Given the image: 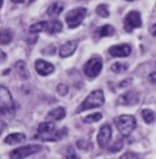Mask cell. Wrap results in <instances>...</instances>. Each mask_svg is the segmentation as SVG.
I'll return each mask as SVG.
<instances>
[{
	"instance_id": "obj_1",
	"label": "cell",
	"mask_w": 156,
	"mask_h": 159,
	"mask_svg": "<svg viewBox=\"0 0 156 159\" xmlns=\"http://www.w3.org/2000/svg\"><path fill=\"white\" fill-rule=\"evenodd\" d=\"M105 103V96L104 92L101 89L93 90L89 95L85 98V100L77 107L76 113L84 112L86 111L92 110L95 108H99L103 106Z\"/></svg>"
},
{
	"instance_id": "obj_2",
	"label": "cell",
	"mask_w": 156,
	"mask_h": 159,
	"mask_svg": "<svg viewBox=\"0 0 156 159\" xmlns=\"http://www.w3.org/2000/svg\"><path fill=\"white\" fill-rule=\"evenodd\" d=\"M0 111L2 116L7 119H12L16 112L12 96L9 90L4 86H1L0 88Z\"/></svg>"
},
{
	"instance_id": "obj_3",
	"label": "cell",
	"mask_w": 156,
	"mask_h": 159,
	"mask_svg": "<svg viewBox=\"0 0 156 159\" xmlns=\"http://www.w3.org/2000/svg\"><path fill=\"white\" fill-rule=\"evenodd\" d=\"M114 123L118 132L124 137H128L136 128L137 121L132 115H119L114 119Z\"/></svg>"
},
{
	"instance_id": "obj_4",
	"label": "cell",
	"mask_w": 156,
	"mask_h": 159,
	"mask_svg": "<svg viewBox=\"0 0 156 159\" xmlns=\"http://www.w3.org/2000/svg\"><path fill=\"white\" fill-rule=\"evenodd\" d=\"M87 13V8L77 7L68 11L65 15V21L70 29H75L83 22L86 15Z\"/></svg>"
},
{
	"instance_id": "obj_5",
	"label": "cell",
	"mask_w": 156,
	"mask_h": 159,
	"mask_svg": "<svg viewBox=\"0 0 156 159\" xmlns=\"http://www.w3.org/2000/svg\"><path fill=\"white\" fill-rule=\"evenodd\" d=\"M42 146L40 144H29L25 145L12 150L9 153L10 159H25L42 150Z\"/></svg>"
},
{
	"instance_id": "obj_6",
	"label": "cell",
	"mask_w": 156,
	"mask_h": 159,
	"mask_svg": "<svg viewBox=\"0 0 156 159\" xmlns=\"http://www.w3.org/2000/svg\"><path fill=\"white\" fill-rule=\"evenodd\" d=\"M141 25H142L141 15L139 11L131 10L123 19L124 30L129 33L132 32L137 28H140Z\"/></svg>"
},
{
	"instance_id": "obj_7",
	"label": "cell",
	"mask_w": 156,
	"mask_h": 159,
	"mask_svg": "<svg viewBox=\"0 0 156 159\" xmlns=\"http://www.w3.org/2000/svg\"><path fill=\"white\" fill-rule=\"evenodd\" d=\"M103 68V61L100 57H93L89 59L84 66V73L87 76L94 78L96 77Z\"/></svg>"
},
{
	"instance_id": "obj_8",
	"label": "cell",
	"mask_w": 156,
	"mask_h": 159,
	"mask_svg": "<svg viewBox=\"0 0 156 159\" xmlns=\"http://www.w3.org/2000/svg\"><path fill=\"white\" fill-rule=\"evenodd\" d=\"M112 130L109 124L101 126L99 133L97 134V143L101 148H106L111 141Z\"/></svg>"
},
{
	"instance_id": "obj_9",
	"label": "cell",
	"mask_w": 156,
	"mask_h": 159,
	"mask_svg": "<svg viewBox=\"0 0 156 159\" xmlns=\"http://www.w3.org/2000/svg\"><path fill=\"white\" fill-rule=\"evenodd\" d=\"M140 101V95L138 92L130 90L127 91L126 93L120 95L118 99H117V103L118 105H122V106H131L135 105Z\"/></svg>"
},
{
	"instance_id": "obj_10",
	"label": "cell",
	"mask_w": 156,
	"mask_h": 159,
	"mask_svg": "<svg viewBox=\"0 0 156 159\" xmlns=\"http://www.w3.org/2000/svg\"><path fill=\"white\" fill-rule=\"evenodd\" d=\"M131 52V46L125 43L117 44L109 47V53L112 57H128Z\"/></svg>"
},
{
	"instance_id": "obj_11",
	"label": "cell",
	"mask_w": 156,
	"mask_h": 159,
	"mask_svg": "<svg viewBox=\"0 0 156 159\" xmlns=\"http://www.w3.org/2000/svg\"><path fill=\"white\" fill-rule=\"evenodd\" d=\"M78 44H79V40L78 39L72 40V41H69L65 43H64L63 45L60 47V50H59L60 56L63 57V58H66V57L72 56L75 52Z\"/></svg>"
},
{
	"instance_id": "obj_12",
	"label": "cell",
	"mask_w": 156,
	"mask_h": 159,
	"mask_svg": "<svg viewBox=\"0 0 156 159\" xmlns=\"http://www.w3.org/2000/svg\"><path fill=\"white\" fill-rule=\"evenodd\" d=\"M35 70L40 75L47 76L54 72V66L42 59H38L35 62Z\"/></svg>"
},
{
	"instance_id": "obj_13",
	"label": "cell",
	"mask_w": 156,
	"mask_h": 159,
	"mask_svg": "<svg viewBox=\"0 0 156 159\" xmlns=\"http://www.w3.org/2000/svg\"><path fill=\"white\" fill-rule=\"evenodd\" d=\"M55 130V124L52 121H44L40 123L38 127V134L44 136L43 140H45V137H48V135H51Z\"/></svg>"
},
{
	"instance_id": "obj_14",
	"label": "cell",
	"mask_w": 156,
	"mask_h": 159,
	"mask_svg": "<svg viewBox=\"0 0 156 159\" xmlns=\"http://www.w3.org/2000/svg\"><path fill=\"white\" fill-rule=\"evenodd\" d=\"M64 7H65V6L63 3L53 2L49 6V7L47 9V14L50 18L55 19L62 13V11L64 10Z\"/></svg>"
},
{
	"instance_id": "obj_15",
	"label": "cell",
	"mask_w": 156,
	"mask_h": 159,
	"mask_svg": "<svg viewBox=\"0 0 156 159\" xmlns=\"http://www.w3.org/2000/svg\"><path fill=\"white\" fill-rule=\"evenodd\" d=\"M114 33H115V28L112 25H109V24L103 25V26L97 28L95 30V35H96L98 38L113 36Z\"/></svg>"
},
{
	"instance_id": "obj_16",
	"label": "cell",
	"mask_w": 156,
	"mask_h": 159,
	"mask_svg": "<svg viewBox=\"0 0 156 159\" xmlns=\"http://www.w3.org/2000/svg\"><path fill=\"white\" fill-rule=\"evenodd\" d=\"M26 141V135L21 133H15L10 134L4 139V142L9 145H14L18 143H21Z\"/></svg>"
},
{
	"instance_id": "obj_17",
	"label": "cell",
	"mask_w": 156,
	"mask_h": 159,
	"mask_svg": "<svg viewBox=\"0 0 156 159\" xmlns=\"http://www.w3.org/2000/svg\"><path fill=\"white\" fill-rule=\"evenodd\" d=\"M65 116H66V111L64 107L55 108V109L51 110V111H49V113L47 115V117L49 119H51L54 120H61L65 119Z\"/></svg>"
},
{
	"instance_id": "obj_18",
	"label": "cell",
	"mask_w": 156,
	"mask_h": 159,
	"mask_svg": "<svg viewBox=\"0 0 156 159\" xmlns=\"http://www.w3.org/2000/svg\"><path fill=\"white\" fill-rule=\"evenodd\" d=\"M15 69H16L17 73L19 74V75L24 80H26V79H28L29 77L30 74H29L28 67H27V65H26V63L24 61L17 62L16 65H15Z\"/></svg>"
},
{
	"instance_id": "obj_19",
	"label": "cell",
	"mask_w": 156,
	"mask_h": 159,
	"mask_svg": "<svg viewBox=\"0 0 156 159\" xmlns=\"http://www.w3.org/2000/svg\"><path fill=\"white\" fill-rule=\"evenodd\" d=\"M48 25H49L48 21H40V22L34 23L29 27V30L32 34H37V33H40V32H42V31L47 32Z\"/></svg>"
},
{
	"instance_id": "obj_20",
	"label": "cell",
	"mask_w": 156,
	"mask_h": 159,
	"mask_svg": "<svg viewBox=\"0 0 156 159\" xmlns=\"http://www.w3.org/2000/svg\"><path fill=\"white\" fill-rule=\"evenodd\" d=\"M48 22H49V25H48L47 32L49 34H55V33H58L63 30V24L60 20H52Z\"/></svg>"
},
{
	"instance_id": "obj_21",
	"label": "cell",
	"mask_w": 156,
	"mask_h": 159,
	"mask_svg": "<svg viewBox=\"0 0 156 159\" xmlns=\"http://www.w3.org/2000/svg\"><path fill=\"white\" fill-rule=\"evenodd\" d=\"M13 39V33L9 29L3 30L1 31V37H0V43L2 45H6L11 43Z\"/></svg>"
},
{
	"instance_id": "obj_22",
	"label": "cell",
	"mask_w": 156,
	"mask_h": 159,
	"mask_svg": "<svg viewBox=\"0 0 156 159\" xmlns=\"http://www.w3.org/2000/svg\"><path fill=\"white\" fill-rule=\"evenodd\" d=\"M129 68V64L128 63H120V62H116L111 66V71L115 74H121L127 69Z\"/></svg>"
},
{
	"instance_id": "obj_23",
	"label": "cell",
	"mask_w": 156,
	"mask_h": 159,
	"mask_svg": "<svg viewBox=\"0 0 156 159\" xmlns=\"http://www.w3.org/2000/svg\"><path fill=\"white\" fill-rule=\"evenodd\" d=\"M141 117L143 120L148 124L152 123L155 120V114L152 110H149V109H145L141 111Z\"/></svg>"
},
{
	"instance_id": "obj_24",
	"label": "cell",
	"mask_w": 156,
	"mask_h": 159,
	"mask_svg": "<svg viewBox=\"0 0 156 159\" xmlns=\"http://www.w3.org/2000/svg\"><path fill=\"white\" fill-rule=\"evenodd\" d=\"M96 12L98 16L102 17V18H109V11L108 9V5L106 4H100L96 7Z\"/></svg>"
},
{
	"instance_id": "obj_25",
	"label": "cell",
	"mask_w": 156,
	"mask_h": 159,
	"mask_svg": "<svg viewBox=\"0 0 156 159\" xmlns=\"http://www.w3.org/2000/svg\"><path fill=\"white\" fill-rule=\"evenodd\" d=\"M103 118V115L100 112H96L92 113L84 118V122L85 123H93V122H97Z\"/></svg>"
},
{
	"instance_id": "obj_26",
	"label": "cell",
	"mask_w": 156,
	"mask_h": 159,
	"mask_svg": "<svg viewBox=\"0 0 156 159\" xmlns=\"http://www.w3.org/2000/svg\"><path fill=\"white\" fill-rule=\"evenodd\" d=\"M56 90H57V93L60 95V96H65L68 94L69 92V88L67 87L66 85L65 84H59L56 88Z\"/></svg>"
},
{
	"instance_id": "obj_27",
	"label": "cell",
	"mask_w": 156,
	"mask_h": 159,
	"mask_svg": "<svg viewBox=\"0 0 156 159\" xmlns=\"http://www.w3.org/2000/svg\"><path fill=\"white\" fill-rule=\"evenodd\" d=\"M122 147H123L122 140H118L113 143V145L110 147V151L111 152H119Z\"/></svg>"
},
{
	"instance_id": "obj_28",
	"label": "cell",
	"mask_w": 156,
	"mask_h": 159,
	"mask_svg": "<svg viewBox=\"0 0 156 159\" xmlns=\"http://www.w3.org/2000/svg\"><path fill=\"white\" fill-rule=\"evenodd\" d=\"M131 83H132V78H131V77L125 78L124 80H122V81L119 83V88H126V87L130 86Z\"/></svg>"
},
{
	"instance_id": "obj_29",
	"label": "cell",
	"mask_w": 156,
	"mask_h": 159,
	"mask_svg": "<svg viewBox=\"0 0 156 159\" xmlns=\"http://www.w3.org/2000/svg\"><path fill=\"white\" fill-rule=\"evenodd\" d=\"M149 80L152 84H156V72L149 75Z\"/></svg>"
},
{
	"instance_id": "obj_30",
	"label": "cell",
	"mask_w": 156,
	"mask_h": 159,
	"mask_svg": "<svg viewBox=\"0 0 156 159\" xmlns=\"http://www.w3.org/2000/svg\"><path fill=\"white\" fill-rule=\"evenodd\" d=\"M150 32L154 37H156V23L152 25V27L150 28Z\"/></svg>"
},
{
	"instance_id": "obj_31",
	"label": "cell",
	"mask_w": 156,
	"mask_h": 159,
	"mask_svg": "<svg viewBox=\"0 0 156 159\" xmlns=\"http://www.w3.org/2000/svg\"><path fill=\"white\" fill-rule=\"evenodd\" d=\"M66 159H80L74 153H73V154H71V155H69L68 157H67Z\"/></svg>"
},
{
	"instance_id": "obj_32",
	"label": "cell",
	"mask_w": 156,
	"mask_h": 159,
	"mask_svg": "<svg viewBox=\"0 0 156 159\" xmlns=\"http://www.w3.org/2000/svg\"><path fill=\"white\" fill-rule=\"evenodd\" d=\"M7 58V55H6V53L3 52V51H1V63H3L4 61H5V59Z\"/></svg>"
},
{
	"instance_id": "obj_33",
	"label": "cell",
	"mask_w": 156,
	"mask_h": 159,
	"mask_svg": "<svg viewBox=\"0 0 156 159\" xmlns=\"http://www.w3.org/2000/svg\"><path fill=\"white\" fill-rule=\"evenodd\" d=\"M12 3H23L24 1L23 0H20V1H17V0H11Z\"/></svg>"
}]
</instances>
